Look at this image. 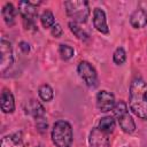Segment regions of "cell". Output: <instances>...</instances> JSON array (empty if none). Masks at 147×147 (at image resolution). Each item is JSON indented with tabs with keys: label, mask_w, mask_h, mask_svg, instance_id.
<instances>
[{
	"label": "cell",
	"mask_w": 147,
	"mask_h": 147,
	"mask_svg": "<svg viewBox=\"0 0 147 147\" xmlns=\"http://www.w3.org/2000/svg\"><path fill=\"white\" fill-rule=\"evenodd\" d=\"M130 107L140 118L147 119V84L136 78L130 86Z\"/></svg>",
	"instance_id": "cell-1"
},
{
	"label": "cell",
	"mask_w": 147,
	"mask_h": 147,
	"mask_svg": "<svg viewBox=\"0 0 147 147\" xmlns=\"http://www.w3.org/2000/svg\"><path fill=\"white\" fill-rule=\"evenodd\" d=\"M72 129L67 121H57L52 129V140L56 147H71Z\"/></svg>",
	"instance_id": "cell-2"
},
{
	"label": "cell",
	"mask_w": 147,
	"mask_h": 147,
	"mask_svg": "<svg viewBox=\"0 0 147 147\" xmlns=\"http://www.w3.org/2000/svg\"><path fill=\"white\" fill-rule=\"evenodd\" d=\"M68 16H70L74 22L85 23L90 16L88 2L85 0H69L64 2Z\"/></svg>",
	"instance_id": "cell-3"
},
{
	"label": "cell",
	"mask_w": 147,
	"mask_h": 147,
	"mask_svg": "<svg viewBox=\"0 0 147 147\" xmlns=\"http://www.w3.org/2000/svg\"><path fill=\"white\" fill-rule=\"evenodd\" d=\"M18 10L23 18V23L25 29L28 30H37L36 18L38 16L37 6H34L31 1H20L18 2Z\"/></svg>",
	"instance_id": "cell-4"
},
{
	"label": "cell",
	"mask_w": 147,
	"mask_h": 147,
	"mask_svg": "<svg viewBox=\"0 0 147 147\" xmlns=\"http://www.w3.org/2000/svg\"><path fill=\"white\" fill-rule=\"evenodd\" d=\"M77 69H78L79 76L83 78V80L86 83L87 86L95 87L98 85V83H99L98 75H96L95 69L92 67V64H90L86 61H82L78 64V68Z\"/></svg>",
	"instance_id": "cell-5"
},
{
	"label": "cell",
	"mask_w": 147,
	"mask_h": 147,
	"mask_svg": "<svg viewBox=\"0 0 147 147\" xmlns=\"http://www.w3.org/2000/svg\"><path fill=\"white\" fill-rule=\"evenodd\" d=\"M0 53H1L0 70L3 74V72H6V70H8L11 67V64L14 62L11 44L8 40H6L5 38H2L0 41Z\"/></svg>",
	"instance_id": "cell-6"
},
{
	"label": "cell",
	"mask_w": 147,
	"mask_h": 147,
	"mask_svg": "<svg viewBox=\"0 0 147 147\" xmlns=\"http://www.w3.org/2000/svg\"><path fill=\"white\" fill-rule=\"evenodd\" d=\"M96 106L100 111H109L115 107V96L110 92L100 91L96 94Z\"/></svg>",
	"instance_id": "cell-7"
},
{
	"label": "cell",
	"mask_w": 147,
	"mask_h": 147,
	"mask_svg": "<svg viewBox=\"0 0 147 147\" xmlns=\"http://www.w3.org/2000/svg\"><path fill=\"white\" fill-rule=\"evenodd\" d=\"M88 141L91 147H109V139L107 133L101 131L99 127L91 131Z\"/></svg>",
	"instance_id": "cell-8"
},
{
	"label": "cell",
	"mask_w": 147,
	"mask_h": 147,
	"mask_svg": "<svg viewBox=\"0 0 147 147\" xmlns=\"http://www.w3.org/2000/svg\"><path fill=\"white\" fill-rule=\"evenodd\" d=\"M93 24H94V28L99 32H101V33H108L109 32V29H108V25H107V21H106V15H105L103 10L100 9V8H95L94 9Z\"/></svg>",
	"instance_id": "cell-9"
},
{
	"label": "cell",
	"mask_w": 147,
	"mask_h": 147,
	"mask_svg": "<svg viewBox=\"0 0 147 147\" xmlns=\"http://www.w3.org/2000/svg\"><path fill=\"white\" fill-rule=\"evenodd\" d=\"M24 109H25V113L26 114H29L30 116L34 117L36 119L41 118L45 115V109H44L42 105L40 102L36 101V100L28 101L26 105H25V107H24Z\"/></svg>",
	"instance_id": "cell-10"
},
{
	"label": "cell",
	"mask_w": 147,
	"mask_h": 147,
	"mask_svg": "<svg viewBox=\"0 0 147 147\" xmlns=\"http://www.w3.org/2000/svg\"><path fill=\"white\" fill-rule=\"evenodd\" d=\"M0 105H1V110L3 113H13L15 109V102H14V96L8 90H3L1 92V98H0Z\"/></svg>",
	"instance_id": "cell-11"
},
{
	"label": "cell",
	"mask_w": 147,
	"mask_h": 147,
	"mask_svg": "<svg viewBox=\"0 0 147 147\" xmlns=\"http://www.w3.org/2000/svg\"><path fill=\"white\" fill-rule=\"evenodd\" d=\"M130 23L133 28H144L147 24V13L142 9H137L130 17Z\"/></svg>",
	"instance_id": "cell-12"
},
{
	"label": "cell",
	"mask_w": 147,
	"mask_h": 147,
	"mask_svg": "<svg viewBox=\"0 0 147 147\" xmlns=\"http://www.w3.org/2000/svg\"><path fill=\"white\" fill-rule=\"evenodd\" d=\"M0 147H24L22 138L20 134H9L1 139Z\"/></svg>",
	"instance_id": "cell-13"
},
{
	"label": "cell",
	"mask_w": 147,
	"mask_h": 147,
	"mask_svg": "<svg viewBox=\"0 0 147 147\" xmlns=\"http://www.w3.org/2000/svg\"><path fill=\"white\" fill-rule=\"evenodd\" d=\"M118 123L121 129L125 132V133H132L136 130V124L133 118L131 117V115L129 113H126L125 115H123L121 118H118Z\"/></svg>",
	"instance_id": "cell-14"
},
{
	"label": "cell",
	"mask_w": 147,
	"mask_h": 147,
	"mask_svg": "<svg viewBox=\"0 0 147 147\" xmlns=\"http://www.w3.org/2000/svg\"><path fill=\"white\" fill-rule=\"evenodd\" d=\"M2 16L7 25L11 26L15 23V9L10 2H7L2 8Z\"/></svg>",
	"instance_id": "cell-15"
},
{
	"label": "cell",
	"mask_w": 147,
	"mask_h": 147,
	"mask_svg": "<svg viewBox=\"0 0 147 147\" xmlns=\"http://www.w3.org/2000/svg\"><path fill=\"white\" fill-rule=\"evenodd\" d=\"M99 129L106 133H110L115 129V119L110 116H106L100 119L99 122Z\"/></svg>",
	"instance_id": "cell-16"
},
{
	"label": "cell",
	"mask_w": 147,
	"mask_h": 147,
	"mask_svg": "<svg viewBox=\"0 0 147 147\" xmlns=\"http://www.w3.org/2000/svg\"><path fill=\"white\" fill-rule=\"evenodd\" d=\"M69 28H70L71 32L75 34V37H77L79 40L85 41V40L88 39V34H87L82 28H79L75 22H70V23H69Z\"/></svg>",
	"instance_id": "cell-17"
},
{
	"label": "cell",
	"mask_w": 147,
	"mask_h": 147,
	"mask_svg": "<svg viewBox=\"0 0 147 147\" xmlns=\"http://www.w3.org/2000/svg\"><path fill=\"white\" fill-rule=\"evenodd\" d=\"M53 95H54V93H53V90L49 85L44 84L39 87V96L44 101H51L53 99Z\"/></svg>",
	"instance_id": "cell-18"
},
{
	"label": "cell",
	"mask_w": 147,
	"mask_h": 147,
	"mask_svg": "<svg viewBox=\"0 0 147 147\" xmlns=\"http://www.w3.org/2000/svg\"><path fill=\"white\" fill-rule=\"evenodd\" d=\"M40 21H41V24L44 28H51L54 25V15L51 10H45L40 17Z\"/></svg>",
	"instance_id": "cell-19"
},
{
	"label": "cell",
	"mask_w": 147,
	"mask_h": 147,
	"mask_svg": "<svg viewBox=\"0 0 147 147\" xmlns=\"http://www.w3.org/2000/svg\"><path fill=\"white\" fill-rule=\"evenodd\" d=\"M113 113H114V116L118 119L121 118L123 115H125L127 113V106L124 101H118L117 103H115V107L113 108Z\"/></svg>",
	"instance_id": "cell-20"
},
{
	"label": "cell",
	"mask_w": 147,
	"mask_h": 147,
	"mask_svg": "<svg viewBox=\"0 0 147 147\" xmlns=\"http://www.w3.org/2000/svg\"><path fill=\"white\" fill-rule=\"evenodd\" d=\"M59 52H60V55H61V57H62L63 60H69V59H71V57L74 56V54H75L74 48H72L71 46L64 45V44L60 45Z\"/></svg>",
	"instance_id": "cell-21"
},
{
	"label": "cell",
	"mask_w": 147,
	"mask_h": 147,
	"mask_svg": "<svg viewBox=\"0 0 147 147\" xmlns=\"http://www.w3.org/2000/svg\"><path fill=\"white\" fill-rule=\"evenodd\" d=\"M113 57H114V62H115L116 64H122V63H124L125 60H126L125 51H124L122 47H118V48L115 51Z\"/></svg>",
	"instance_id": "cell-22"
},
{
	"label": "cell",
	"mask_w": 147,
	"mask_h": 147,
	"mask_svg": "<svg viewBox=\"0 0 147 147\" xmlns=\"http://www.w3.org/2000/svg\"><path fill=\"white\" fill-rule=\"evenodd\" d=\"M36 125H37V129L39 130V132L44 133V132H46V131H47V126H48V125H47V122L45 121V118H44V117L38 118V119H37Z\"/></svg>",
	"instance_id": "cell-23"
},
{
	"label": "cell",
	"mask_w": 147,
	"mask_h": 147,
	"mask_svg": "<svg viewBox=\"0 0 147 147\" xmlns=\"http://www.w3.org/2000/svg\"><path fill=\"white\" fill-rule=\"evenodd\" d=\"M52 34H53L54 37H56V38L62 34V28H61L60 24L55 23V24L52 26Z\"/></svg>",
	"instance_id": "cell-24"
},
{
	"label": "cell",
	"mask_w": 147,
	"mask_h": 147,
	"mask_svg": "<svg viewBox=\"0 0 147 147\" xmlns=\"http://www.w3.org/2000/svg\"><path fill=\"white\" fill-rule=\"evenodd\" d=\"M20 48L22 49L23 53H28V52L30 51V46H29V44L25 42V41H21V42H20Z\"/></svg>",
	"instance_id": "cell-25"
}]
</instances>
